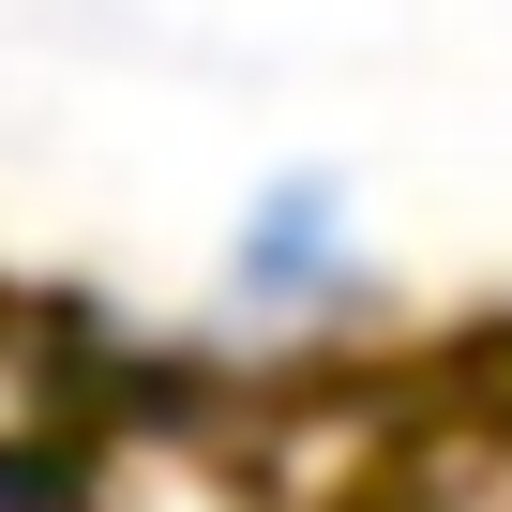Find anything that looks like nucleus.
I'll return each instance as SVG.
<instances>
[{
    "label": "nucleus",
    "instance_id": "nucleus-1",
    "mask_svg": "<svg viewBox=\"0 0 512 512\" xmlns=\"http://www.w3.org/2000/svg\"><path fill=\"white\" fill-rule=\"evenodd\" d=\"M211 287L241 332H332L377 302V256H362V196L332 166H272L241 211H226V256H211Z\"/></svg>",
    "mask_w": 512,
    "mask_h": 512
}]
</instances>
